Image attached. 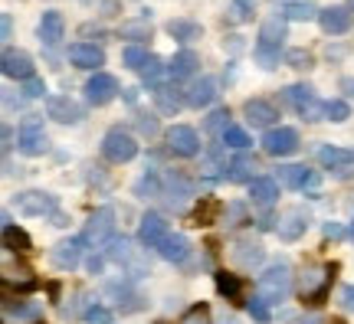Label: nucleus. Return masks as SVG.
Masks as SVG:
<instances>
[{"label": "nucleus", "instance_id": "obj_35", "mask_svg": "<svg viewBox=\"0 0 354 324\" xmlns=\"http://www.w3.org/2000/svg\"><path fill=\"white\" fill-rule=\"evenodd\" d=\"M220 137H223V144H227V148H233V151H246L250 144H253V141H250V135H246L243 128H236V125H227V131H223Z\"/></svg>", "mask_w": 354, "mask_h": 324}, {"label": "nucleus", "instance_id": "obj_6", "mask_svg": "<svg viewBox=\"0 0 354 324\" xmlns=\"http://www.w3.org/2000/svg\"><path fill=\"white\" fill-rule=\"evenodd\" d=\"M171 236V226L161 213H145L138 226V242L148 246V249H161V242Z\"/></svg>", "mask_w": 354, "mask_h": 324}, {"label": "nucleus", "instance_id": "obj_55", "mask_svg": "<svg viewBox=\"0 0 354 324\" xmlns=\"http://www.w3.org/2000/svg\"><path fill=\"white\" fill-rule=\"evenodd\" d=\"M342 88L348 92V95H354V79H342Z\"/></svg>", "mask_w": 354, "mask_h": 324}, {"label": "nucleus", "instance_id": "obj_49", "mask_svg": "<svg viewBox=\"0 0 354 324\" xmlns=\"http://www.w3.org/2000/svg\"><path fill=\"white\" fill-rule=\"evenodd\" d=\"M138 128L145 131V135H154V131H158V122H154L151 115H141V118H138Z\"/></svg>", "mask_w": 354, "mask_h": 324}, {"label": "nucleus", "instance_id": "obj_19", "mask_svg": "<svg viewBox=\"0 0 354 324\" xmlns=\"http://www.w3.org/2000/svg\"><path fill=\"white\" fill-rule=\"evenodd\" d=\"M305 226H308V213L299 210V207H292L279 216V236L282 239H299L305 233Z\"/></svg>", "mask_w": 354, "mask_h": 324}, {"label": "nucleus", "instance_id": "obj_53", "mask_svg": "<svg viewBox=\"0 0 354 324\" xmlns=\"http://www.w3.org/2000/svg\"><path fill=\"white\" fill-rule=\"evenodd\" d=\"M10 141H13V131H10V128H3V148H7V151H10V148H13Z\"/></svg>", "mask_w": 354, "mask_h": 324}, {"label": "nucleus", "instance_id": "obj_31", "mask_svg": "<svg viewBox=\"0 0 354 324\" xmlns=\"http://www.w3.org/2000/svg\"><path fill=\"white\" fill-rule=\"evenodd\" d=\"M253 171H256V158H250V154H243V158H236V161L227 164V177L233 180V184H243V180H256Z\"/></svg>", "mask_w": 354, "mask_h": 324}, {"label": "nucleus", "instance_id": "obj_51", "mask_svg": "<svg viewBox=\"0 0 354 324\" xmlns=\"http://www.w3.org/2000/svg\"><path fill=\"white\" fill-rule=\"evenodd\" d=\"M292 324H325V318L322 314H305V318H295Z\"/></svg>", "mask_w": 354, "mask_h": 324}, {"label": "nucleus", "instance_id": "obj_8", "mask_svg": "<svg viewBox=\"0 0 354 324\" xmlns=\"http://www.w3.org/2000/svg\"><path fill=\"white\" fill-rule=\"evenodd\" d=\"M328 278H331V269L325 265H308L299 278V292H302L305 301H315L325 295V288H328Z\"/></svg>", "mask_w": 354, "mask_h": 324}, {"label": "nucleus", "instance_id": "obj_25", "mask_svg": "<svg viewBox=\"0 0 354 324\" xmlns=\"http://www.w3.org/2000/svg\"><path fill=\"white\" fill-rule=\"evenodd\" d=\"M197 66H201V59H197V53L190 50H180L174 53V59H171V66H167V73H171V79H187V75L197 73Z\"/></svg>", "mask_w": 354, "mask_h": 324}, {"label": "nucleus", "instance_id": "obj_24", "mask_svg": "<svg viewBox=\"0 0 354 324\" xmlns=\"http://www.w3.org/2000/svg\"><path fill=\"white\" fill-rule=\"evenodd\" d=\"M216 99V82L214 79H197L194 86L187 88V105H194V108H203V105H210V102Z\"/></svg>", "mask_w": 354, "mask_h": 324}, {"label": "nucleus", "instance_id": "obj_42", "mask_svg": "<svg viewBox=\"0 0 354 324\" xmlns=\"http://www.w3.org/2000/svg\"><path fill=\"white\" fill-rule=\"evenodd\" d=\"M180 324H214L210 321V312H207V305H194L184 318H180Z\"/></svg>", "mask_w": 354, "mask_h": 324}, {"label": "nucleus", "instance_id": "obj_57", "mask_svg": "<svg viewBox=\"0 0 354 324\" xmlns=\"http://www.w3.org/2000/svg\"><path fill=\"white\" fill-rule=\"evenodd\" d=\"M351 7H354V0H351Z\"/></svg>", "mask_w": 354, "mask_h": 324}, {"label": "nucleus", "instance_id": "obj_11", "mask_svg": "<svg viewBox=\"0 0 354 324\" xmlns=\"http://www.w3.org/2000/svg\"><path fill=\"white\" fill-rule=\"evenodd\" d=\"M112 233H115V210H112V207H102V210L92 213V220H88L82 239L99 246V242H105V239L112 236Z\"/></svg>", "mask_w": 354, "mask_h": 324}, {"label": "nucleus", "instance_id": "obj_37", "mask_svg": "<svg viewBox=\"0 0 354 324\" xmlns=\"http://www.w3.org/2000/svg\"><path fill=\"white\" fill-rule=\"evenodd\" d=\"M148 59H151V53L141 50V46H128V50H125V66H128V69H135V73H141Z\"/></svg>", "mask_w": 354, "mask_h": 324}, {"label": "nucleus", "instance_id": "obj_44", "mask_svg": "<svg viewBox=\"0 0 354 324\" xmlns=\"http://www.w3.org/2000/svg\"><path fill=\"white\" fill-rule=\"evenodd\" d=\"M86 324H112V312L102 308V305H92L86 312Z\"/></svg>", "mask_w": 354, "mask_h": 324}, {"label": "nucleus", "instance_id": "obj_17", "mask_svg": "<svg viewBox=\"0 0 354 324\" xmlns=\"http://www.w3.org/2000/svg\"><path fill=\"white\" fill-rule=\"evenodd\" d=\"M69 63L79 66V69H95V66L105 63V53L92 43H73L69 46Z\"/></svg>", "mask_w": 354, "mask_h": 324}, {"label": "nucleus", "instance_id": "obj_30", "mask_svg": "<svg viewBox=\"0 0 354 324\" xmlns=\"http://www.w3.org/2000/svg\"><path fill=\"white\" fill-rule=\"evenodd\" d=\"M318 161H322V167H328V171H342V167L354 164V151H348V148H322L318 151Z\"/></svg>", "mask_w": 354, "mask_h": 324}, {"label": "nucleus", "instance_id": "obj_40", "mask_svg": "<svg viewBox=\"0 0 354 324\" xmlns=\"http://www.w3.org/2000/svg\"><path fill=\"white\" fill-rule=\"evenodd\" d=\"M286 63L292 69H312V53L308 50H289L286 53Z\"/></svg>", "mask_w": 354, "mask_h": 324}, {"label": "nucleus", "instance_id": "obj_38", "mask_svg": "<svg viewBox=\"0 0 354 324\" xmlns=\"http://www.w3.org/2000/svg\"><path fill=\"white\" fill-rule=\"evenodd\" d=\"M250 17H253V0H233L230 20H233V23H246Z\"/></svg>", "mask_w": 354, "mask_h": 324}, {"label": "nucleus", "instance_id": "obj_21", "mask_svg": "<svg viewBox=\"0 0 354 324\" xmlns=\"http://www.w3.org/2000/svg\"><path fill=\"white\" fill-rule=\"evenodd\" d=\"M82 242H86V239H66V242H59V246L53 249V262H56L59 269H76L79 259H82Z\"/></svg>", "mask_w": 354, "mask_h": 324}, {"label": "nucleus", "instance_id": "obj_48", "mask_svg": "<svg viewBox=\"0 0 354 324\" xmlns=\"http://www.w3.org/2000/svg\"><path fill=\"white\" fill-rule=\"evenodd\" d=\"M250 314H253L256 321H269V308H266V301L263 298L250 301Z\"/></svg>", "mask_w": 354, "mask_h": 324}, {"label": "nucleus", "instance_id": "obj_9", "mask_svg": "<svg viewBox=\"0 0 354 324\" xmlns=\"http://www.w3.org/2000/svg\"><path fill=\"white\" fill-rule=\"evenodd\" d=\"M118 95V79L109 73H95L86 82V99L88 105H109Z\"/></svg>", "mask_w": 354, "mask_h": 324}, {"label": "nucleus", "instance_id": "obj_18", "mask_svg": "<svg viewBox=\"0 0 354 324\" xmlns=\"http://www.w3.org/2000/svg\"><path fill=\"white\" fill-rule=\"evenodd\" d=\"M250 200L256 207H272L279 200V180L276 177H256V180H250Z\"/></svg>", "mask_w": 354, "mask_h": 324}, {"label": "nucleus", "instance_id": "obj_33", "mask_svg": "<svg viewBox=\"0 0 354 324\" xmlns=\"http://www.w3.org/2000/svg\"><path fill=\"white\" fill-rule=\"evenodd\" d=\"M122 37L135 39V43H141V39H151V20H148V17H135V20L122 23Z\"/></svg>", "mask_w": 354, "mask_h": 324}, {"label": "nucleus", "instance_id": "obj_50", "mask_svg": "<svg viewBox=\"0 0 354 324\" xmlns=\"http://www.w3.org/2000/svg\"><path fill=\"white\" fill-rule=\"evenodd\" d=\"M342 305L348 312H354V285H344L342 288Z\"/></svg>", "mask_w": 354, "mask_h": 324}, {"label": "nucleus", "instance_id": "obj_43", "mask_svg": "<svg viewBox=\"0 0 354 324\" xmlns=\"http://www.w3.org/2000/svg\"><path fill=\"white\" fill-rule=\"evenodd\" d=\"M216 213H220V203L216 200H203V207H197V220L201 223H216Z\"/></svg>", "mask_w": 354, "mask_h": 324}, {"label": "nucleus", "instance_id": "obj_7", "mask_svg": "<svg viewBox=\"0 0 354 324\" xmlns=\"http://www.w3.org/2000/svg\"><path fill=\"white\" fill-rule=\"evenodd\" d=\"M167 151L177 158H194V154H201V137L190 125H174L167 131Z\"/></svg>", "mask_w": 354, "mask_h": 324}, {"label": "nucleus", "instance_id": "obj_34", "mask_svg": "<svg viewBox=\"0 0 354 324\" xmlns=\"http://www.w3.org/2000/svg\"><path fill=\"white\" fill-rule=\"evenodd\" d=\"M167 33L174 39H180V43H190V39H201V23H194V20H171Z\"/></svg>", "mask_w": 354, "mask_h": 324}, {"label": "nucleus", "instance_id": "obj_39", "mask_svg": "<svg viewBox=\"0 0 354 324\" xmlns=\"http://www.w3.org/2000/svg\"><path fill=\"white\" fill-rule=\"evenodd\" d=\"M325 115H328L331 122H344V118L351 115V108H348V102L331 99V102H325Z\"/></svg>", "mask_w": 354, "mask_h": 324}, {"label": "nucleus", "instance_id": "obj_14", "mask_svg": "<svg viewBox=\"0 0 354 324\" xmlns=\"http://www.w3.org/2000/svg\"><path fill=\"white\" fill-rule=\"evenodd\" d=\"M194 193V184H190L184 174H167L165 177V187H161V197L174 207V210H180L184 207V200Z\"/></svg>", "mask_w": 354, "mask_h": 324}, {"label": "nucleus", "instance_id": "obj_45", "mask_svg": "<svg viewBox=\"0 0 354 324\" xmlns=\"http://www.w3.org/2000/svg\"><path fill=\"white\" fill-rule=\"evenodd\" d=\"M227 118H230L227 108H216V112L210 115V118H207V128H210V131H220V135H223V131H227V125H223V122H227Z\"/></svg>", "mask_w": 354, "mask_h": 324}, {"label": "nucleus", "instance_id": "obj_32", "mask_svg": "<svg viewBox=\"0 0 354 324\" xmlns=\"http://www.w3.org/2000/svg\"><path fill=\"white\" fill-rule=\"evenodd\" d=\"M214 282H216V292H220V295H223L227 301H240V295H243V282H240V275L216 272V275H214Z\"/></svg>", "mask_w": 354, "mask_h": 324}, {"label": "nucleus", "instance_id": "obj_5", "mask_svg": "<svg viewBox=\"0 0 354 324\" xmlns=\"http://www.w3.org/2000/svg\"><path fill=\"white\" fill-rule=\"evenodd\" d=\"M286 99L295 105V112L302 115L305 122H322L325 105L315 99V92H312L308 86H289V88H286Z\"/></svg>", "mask_w": 354, "mask_h": 324}, {"label": "nucleus", "instance_id": "obj_3", "mask_svg": "<svg viewBox=\"0 0 354 324\" xmlns=\"http://www.w3.org/2000/svg\"><path fill=\"white\" fill-rule=\"evenodd\" d=\"M263 151L269 158H289L299 151V131L295 128H269L263 135Z\"/></svg>", "mask_w": 354, "mask_h": 324}, {"label": "nucleus", "instance_id": "obj_2", "mask_svg": "<svg viewBox=\"0 0 354 324\" xmlns=\"http://www.w3.org/2000/svg\"><path fill=\"white\" fill-rule=\"evenodd\" d=\"M102 154L115 164H125L138 154V141L128 135V131H122V128H112L109 135L102 137Z\"/></svg>", "mask_w": 354, "mask_h": 324}, {"label": "nucleus", "instance_id": "obj_20", "mask_svg": "<svg viewBox=\"0 0 354 324\" xmlns=\"http://www.w3.org/2000/svg\"><path fill=\"white\" fill-rule=\"evenodd\" d=\"M39 39L46 43V46H56L59 39H63V33H66V20H63V13H56V10H50V13H43V20H39Z\"/></svg>", "mask_w": 354, "mask_h": 324}, {"label": "nucleus", "instance_id": "obj_27", "mask_svg": "<svg viewBox=\"0 0 354 324\" xmlns=\"http://www.w3.org/2000/svg\"><path fill=\"white\" fill-rule=\"evenodd\" d=\"M286 37V17H269L259 30V46H269V50H279V43Z\"/></svg>", "mask_w": 354, "mask_h": 324}, {"label": "nucleus", "instance_id": "obj_29", "mask_svg": "<svg viewBox=\"0 0 354 324\" xmlns=\"http://www.w3.org/2000/svg\"><path fill=\"white\" fill-rule=\"evenodd\" d=\"M233 259L240 262L243 269H253V265L263 262V246L253 242V239H240V242L233 246Z\"/></svg>", "mask_w": 354, "mask_h": 324}, {"label": "nucleus", "instance_id": "obj_56", "mask_svg": "<svg viewBox=\"0 0 354 324\" xmlns=\"http://www.w3.org/2000/svg\"><path fill=\"white\" fill-rule=\"evenodd\" d=\"M351 239H354V226H351Z\"/></svg>", "mask_w": 354, "mask_h": 324}, {"label": "nucleus", "instance_id": "obj_22", "mask_svg": "<svg viewBox=\"0 0 354 324\" xmlns=\"http://www.w3.org/2000/svg\"><path fill=\"white\" fill-rule=\"evenodd\" d=\"M279 180L292 190H305L315 184V174L308 167H302V164H289V167H279Z\"/></svg>", "mask_w": 354, "mask_h": 324}, {"label": "nucleus", "instance_id": "obj_28", "mask_svg": "<svg viewBox=\"0 0 354 324\" xmlns=\"http://www.w3.org/2000/svg\"><path fill=\"white\" fill-rule=\"evenodd\" d=\"M161 259H167V262H184L190 256V242H187V236H180V233H171V236L161 242Z\"/></svg>", "mask_w": 354, "mask_h": 324}, {"label": "nucleus", "instance_id": "obj_54", "mask_svg": "<svg viewBox=\"0 0 354 324\" xmlns=\"http://www.w3.org/2000/svg\"><path fill=\"white\" fill-rule=\"evenodd\" d=\"M325 236H342V226H325Z\"/></svg>", "mask_w": 354, "mask_h": 324}, {"label": "nucleus", "instance_id": "obj_10", "mask_svg": "<svg viewBox=\"0 0 354 324\" xmlns=\"http://www.w3.org/2000/svg\"><path fill=\"white\" fill-rule=\"evenodd\" d=\"M0 69H3V75L7 79H33V59H30V53L24 50H3V56H0Z\"/></svg>", "mask_w": 354, "mask_h": 324}, {"label": "nucleus", "instance_id": "obj_47", "mask_svg": "<svg viewBox=\"0 0 354 324\" xmlns=\"http://www.w3.org/2000/svg\"><path fill=\"white\" fill-rule=\"evenodd\" d=\"M243 216H246V207H243V203H230V207H227V223L230 226L243 223Z\"/></svg>", "mask_w": 354, "mask_h": 324}, {"label": "nucleus", "instance_id": "obj_46", "mask_svg": "<svg viewBox=\"0 0 354 324\" xmlns=\"http://www.w3.org/2000/svg\"><path fill=\"white\" fill-rule=\"evenodd\" d=\"M43 92H46L43 79H37V75H33V79H26V86H24V95H26V99H39Z\"/></svg>", "mask_w": 354, "mask_h": 324}, {"label": "nucleus", "instance_id": "obj_16", "mask_svg": "<svg viewBox=\"0 0 354 324\" xmlns=\"http://www.w3.org/2000/svg\"><path fill=\"white\" fill-rule=\"evenodd\" d=\"M17 210L24 213V216H43V213L56 210V200H53L50 193L30 190V193H20V197H17Z\"/></svg>", "mask_w": 354, "mask_h": 324}, {"label": "nucleus", "instance_id": "obj_15", "mask_svg": "<svg viewBox=\"0 0 354 324\" xmlns=\"http://www.w3.org/2000/svg\"><path fill=\"white\" fill-rule=\"evenodd\" d=\"M46 115L56 118V122H63V125H76L79 118H82V108H79L69 95H53V99L46 102Z\"/></svg>", "mask_w": 354, "mask_h": 324}, {"label": "nucleus", "instance_id": "obj_52", "mask_svg": "<svg viewBox=\"0 0 354 324\" xmlns=\"http://www.w3.org/2000/svg\"><path fill=\"white\" fill-rule=\"evenodd\" d=\"M13 26H10V13H3V39H10Z\"/></svg>", "mask_w": 354, "mask_h": 324}, {"label": "nucleus", "instance_id": "obj_41", "mask_svg": "<svg viewBox=\"0 0 354 324\" xmlns=\"http://www.w3.org/2000/svg\"><path fill=\"white\" fill-rule=\"evenodd\" d=\"M165 69H167V66H161V59L151 53V59H148V63H145V69H141V79H145V82H158Z\"/></svg>", "mask_w": 354, "mask_h": 324}, {"label": "nucleus", "instance_id": "obj_36", "mask_svg": "<svg viewBox=\"0 0 354 324\" xmlns=\"http://www.w3.org/2000/svg\"><path fill=\"white\" fill-rule=\"evenodd\" d=\"M282 17H289V20H308V17H318V10H315V3H286Z\"/></svg>", "mask_w": 354, "mask_h": 324}, {"label": "nucleus", "instance_id": "obj_12", "mask_svg": "<svg viewBox=\"0 0 354 324\" xmlns=\"http://www.w3.org/2000/svg\"><path fill=\"white\" fill-rule=\"evenodd\" d=\"M351 20L354 17L348 7H325V10H318V23H322V30L331 33V37L348 33V30H351Z\"/></svg>", "mask_w": 354, "mask_h": 324}, {"label": "nucleus", "instance_id": "obj_13", "mask_svg": "<svg viewBox=\"0 0 354 324\" xmlns=\"http://www.w3.org/2000/svg\"><path fill=\"white\" fill-rule=\"evenodd\" d=\"M243 115H246V122L256 125V128H272L276 125V118H279L276 105L266 102V99H250L246 105H243Z\"/></svg>", "mask_w": 354, "mask_h": 324}, {"label": "nucleus", "instance_id": "obj_26", "mask_svg": "<svg viewBox=\"0 0 354 324\" xmlns=\"http://www.w3.org/2000/svg\"><path fill=\"white\" fill-rule=\"evenodd\" d=\"M3 246L10 252H20V256L33 249V242H30V236H26L24 229H13L10 213H3Z\"/></svg>", "mask_w": 354, "mask_h": 324}, {"label": "nucleus", "instance_id": "obj_4", "mask_svg": "<svg viewBox=\"0 0 354 324\" xmlns=\"http://www.w3.org/2000/svg\"><path fill=\"white\" fill-rule=\"evenodd\" d=\"M20 151H24L26 158H37L46 151V131H43V118L39 115H26L24 122H20Z\"/></svg>", "mask_w": 354, "mask_h": 324}, {"label": "nucleus", "instance_id": "obj_1", "mask_svg": "<svg viewBox=\"0 0 354 324\" xmlns=\"http://www.w3.org/2000/svg\"><path fill=\"white\" fill-rule=\"evenodd\" d=\"M289 292H292V269L286 265V262L269 265V269L259 275V282H256V298H263L266 305L282 301Z\"/></svg>", "mask_w": 354, "mask_h": 324}, {"label": "nucleus", "instance_id": "obj_23", "mask_svg": "<svg viewBox=\"0 0 354 324\" xmlns=\"http://www.w3.org/2000/svg\"><path fill=\"white\" fill-rule=\"evenodd\" d=\"M154 102L165 115H177L187 105V95H180L174 86H154Z\"/></svg>", "mask_w": 354, "mask_h": 324}]
</instances>
